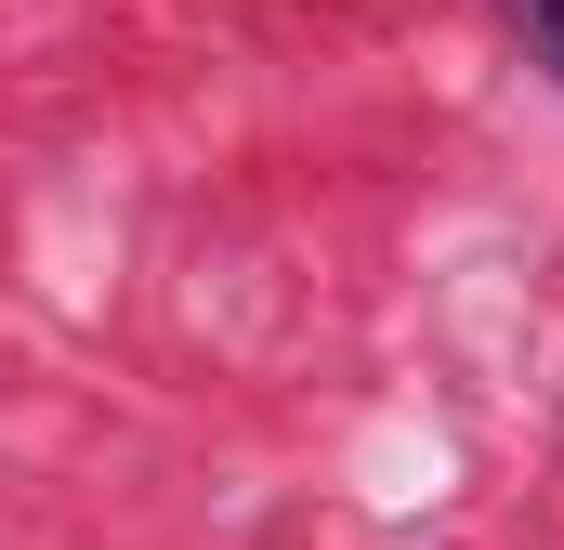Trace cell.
<instances>
[{
    "mask_svg": "<svg viewBox=\"0 0 564 550\" xmlns=\"http://www.w3.org/2000/svg\"><path fill=\"white\" fill-rule=\"evenodd\" d=\"M512 13H525V40H539V66L564 79V0H512Z\"/></svg>",
    "mask_w": 564,
    "mask_h": 550,
    "instance_id": "6da1fadb",
    "label": "cell"
}]
</instances>
